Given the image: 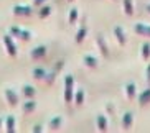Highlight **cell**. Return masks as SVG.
Wrapping results in <instances>:
<instances>
[{"instance_id": "1", "label": "cell", "mask_w": 150, "mask_h": 133, "mask_svg": "<svg viewBox=\"0 0 150 133\" xmlns=\"http://www.w3.org/2000/svg\"><path fill=\"white\" fill-rule=\"evenodd\" d=\"M74 99V76L68 74L64 77V102L71 104Z\"/></svg>"}, {"instance_id": "2", "label": "cell", "mask_w": 150, "mask_h": 133, "mask_svg": "<svg viewBox=\"0 0 150 133\" xmlns=\"http://www.w3.org/2000/svg\"><path fill=\"white\" fill-rule=\"evenodd\" d=\"M10 35H12V36H18V38H22V40H25V41L31 40V33H30V31L23 30V28H20V27H12V28H10Z\"/></svg>"}, {"instance_id": "3", "label": "cell", "mask_w": 150, "mask_h": 133, "mask_svg": "<svg viewBox=\"0 0 150 133\" xmlns=\"http://www.w3.org/2000/svg\"><path fill=\"white\" fill-rule=\"evenodd\" d=\"M96 44H97V48H99V51H101L102 56H104V58H107V56H109V48H107L106 38H104V35H102V33H99V35L96 36Z\"/></svg>"}, {"instance_id": "4", "label": "cell", "mask_w": 150, "mask_h": 133, "mask_svg": "<svg viewBox=\"0 0 150 133\" xmlns=\"http://www.w3.org/2000/svg\"><path fill=\"white\" fill-rule=\"evenodd\" d=\"M13 15H18V17H30V15H33V8L28 7V5H15Z\"/></svg>"}, {"instance_id": "5", "label": "cell", "mask_w": 150, "mask_h": 133, "mask_svg": "<svg viewBox=\"0 0 150 133\" xmlns=\"http://www.w3.org/2000/svg\"><path fill=\"white\" fill-rule=\"evenodd\" d=\"M2 41H4L5 48H7V53H8L10 56H15V54H17V46H15L13 40H12V35H5L4 38H2Z\"/></svg>"}, {"instance_id": "6", "label": "cell", "mask_w": 150, "mask_h": 133, "mask_svg": "<svg viewBox=\"0 0 150 133\" xmlns=\"http://www.w3.org/2000/svg\"><path fill=\"white\" fill-rule=\"evenodd\" d=\"M137 102L140 107H145L150 104V87L149 89H144L139 95H137Z\"/></svg>"}, {"instance_id": "7", "label": "cell", "mask_w": 150, "mask_h": 133, "mask_svg": "<svg viewBox=\"0 0 150 133\" xmlns=\"http://www.w3.org/2000/svg\"><path fill=\"white\" fill-rule=\"evenodd\" d=\"M5 99H7V102L10 104V105H18V102H20V99H18V94L15 92L13 89H5Z\"/></svg>"}, {"instance_id": "8", "label": "cell", "mask_w": 150, "mask_h": 133, "mask_svg": "<svg viewBox=\"0 0 150 133\" xmlns=\"http://www.w3.org/2000/svg\"><path fill=\"white\" fill-rule=\"evenodd\" d=\"M132 125H134V113L132 112H125L122 117V128L127 132V130L132 128Z\"/></svg>"}, {"instance_id": "9", "label": "cell", "mask_w": 150, "mask_h": 133, "mask_svg": "<svg viewBox=\"0 0 150 133\" xmlns=\"http://www.w3.org/2000/svg\"><path fill=\"white\" fill-rule=\"evenodd\" d=\"M124 90H125V95H127L129 100H134V99L137 97V85L134 84V82H129V84L124 87Z\"/></svg>"}, {"instance_id": "10", "label": "cell", "mask_w": 150, "mask_h": 133, "mask_svg": "<svg viewBox=\"0 0 150 133\" xmlns=\"http://www.w3.org/2000/svg\"><path fill=\"white\" fill-rule=\"evenodd\" d=\"M61 125H63V117L56 115V117H53V118L50 120L48 128H50V130H53V132H56V130L61 128Z\"/></svg>"}, {"instance_id": "11", "label": "cell", "mask_w": 150, "mask_h": 133, "mask_svg": "<svg viewBox=\"0 0 150 133\" xmlns=\"http://www.w3.org/2000/svg\"><path fill=\"white\" fill-rule=\"evenodd\" d=\"M83 62H84V66H88L91 67V69H94V67H97V58H94V56H91V54H84L83 56Z\"/></svg>"}, {"instance_id": "12", "label": "cell", "mask_w": 150, "mask_h": 133, "mask_svg": "<svg viewBox=\"0 0 150 133\" xmlns=\"http://www.w3.org/2000/svg\"><path fill=\"white\" fill-rule=\"evenodd\" d=\"M114 35H115V38H117V41H119L120 46H124V44L127 43V38H125V31H124L120 27H115V28H114Z\"/></svg>"}, {"instance_id": "13", "label": "cell", "mask_w": 150, "mask_h": 133, "mask_svg": "<svg viewBox=\"0 0 150 133\" xmlns=\"http://www.w3.org/2000/svg\"><path fill=\"white\" fill-rule=\"evenodd\" d=\"M96 123H97V128L101 130V132H106L107 130V117L104 113H99L96 117Z\"/></svg>"}, {"instance_id": "14", "label": "cell", "mask_w": 150, "mask_h": 133, "mask_svg": "<svg viewBox=\"0 0 150 133\" xmlns=\"http://www.w3.org/2000/svg\"><path fill=\"white\" fill-rule=\"evenodd\" d=\"M35 108H36V102L33 100V99H28L27 102H23V105H22L23 113H31Z\"/></svg>"}, {"instance_id": "15", "label": "cell", "mask_w": 150, "mask_h": 133, "mask_svg": "<svg viewBox=\"0 0 150 133\" xmlns=\"http://www.w3.org/2000/svg\"><path fill=\"white\" fill-rule=\"evenodd\" d=\"M46 54V46H36L35 49H31V58L33 59H40Z\"/></svg>"}, {"instance_id": "16", "label": "cell", "mask_w": 150, "mask_h": 133, "mask_svg": "<svg viewBox=\"0 0 150 133\" xmlns=\"http://www.w3.org/2000/svg\"><path fill=\"white\" fill-rule=\"evenodd\" d=\"M122 7L124 12L127 17H132L134 15V0H122Z\"/></svg>"}, {"instance_id": "17", "label": "cell", "mask_w": 150, "mask_h": 133, "mask_svg": "<svg viewBox=\"0 0 150 133\" xmlns=\"http://www.w3.org/2000/svg\"><path fill=\"white\" fill-rule=\"evenodd\" d=\"M5 128L8 133H13L15 132V117L13 115H8L5 117Z\"/></svg>"}, {"instance_id": "18", "label": "cell", "mask_w": 150, "mask_h": 133, "mask_svg": "<svg viewBox=\"0 0 150 133\" xmlns=\"http://www.w3.org/2000/svg\"><path fill=\"white\" fill-rule=\"evenodd\" d=\"M22 89H23V95H25L27 99H33V97H35L36 90H35V87H33V85H30V84H25Z\"/></svg>"}, {"instance_id": "19", "label": "cell", "mask_w": 150, "mask_h": 133, "mask_svg": "<svg viewBox=\"0 0 150 133\" xmlns=\"http://www.w3.org/2000/svg\"><path fill=\"white\" fill-rule=\"evenodd\" d=\"M31 76H33L35 79H46V76H48V72L45 71L43 67H35V69L31 71Z\"/></svg>"}, {"instance_id": "20", "label": "cell", "mask_w": 150, "mask_h": 133, "mask_svg": "<svg viewBox=\"0 0 150 133\" xmlns=\"http://www.w3.org/2000/svg\"><path fill=\"white\" fill-rule=\"evenodd\" d=\"M86 35H88V28H86V25H83V27L79 28V31L76 33V43L79 44L84 41V38H86Z\"/></svg>"}, {"instance_id": "21", "label": "cell", "mask_w": 150, "mask_h": 133, "mask_svg": "<svg viewBox=\"0 0 150 133\" xmlns=\"http://www.w3.org/2000/svg\"><path fill=\"white\" fill-rule=\"evenodd\" d=\"M38 15H40L41 18H46V17H50L51 15V7H48V5H41L40 7V12H38Z\"/></svg>"}, {"instance_id": "22", "label": "cell", "mask_w": 150, "mask_h": 133, "mask_svg": "<svg viewBox=\"0 0 150 133\" xmlns=\"http://www.w3.org/2000/svg\"><path fill=\"white\" fill-rule=\"evenodd\" d=\"M142 59H145V61L150 59V43L142 44Z\"/></svg>"}, {"instance_id": "23", "label": "cell", "mask_w": 150, "mask_h": 133, "mask_svg": "<svg viewBox=\"0 0 150 133\" xmlns=\"http://www.w3.org/2000/svg\"><path fill=\"white\" fill-rule=\"evenodd\" d=\"M68 22H69L71 25H74V23L78 22V8H71L69 15H68Z\"/></svg>"}, {"instance_id": "24", "label": "cell", "mask_w": 150, "mask_h": 133, "mask_svg": "<svg viewBox=\"0 0 150 133\" xmlns=\"http://www.w3.org/2000/svg\"><path fill=\"white\" fill-rule=\"evenodd\" d=\"M74 102L78 104V105H83V102H84V89H79V90L76 92Z\"/></svg>"}, {"instance_id": "25", "label": "cell", "mask_w": 150, "mask_h": 133, "mask_svg": "<svg viewBox=\"0 0 150 133\" xmlns=\"http://www.w3.org/2000/svg\"><path fill=\"white\" fill-rule=\"evenodd\" d=\"M106 110L109 112L110 115H114V113H115V107L112 105V104H106Z\"/></svg>"}, {"instance_id": "26", "label": "cell", "mask_w": 150, "mask_h": 133, "mask_svg": "<svg viewBox=\"0 0 150 133\" xmlns=\"http://www.w3.org/2000/svg\"><path fill=\"white\" fill-rule=\"evenodd\" d=\"M45 2H46V0H33V5H35V7H41Z\"/></svg>"}, {"instance_id": "27", "label": "cell", "mask_w": 150, "mask_h": 133, "mask_svg": "<svg viewBox=\"0 0 150 133\" xmlns=\"http://www.w3.org/2000/svg\"><path fill=\"white\" fill-rule=\"evenodd\" d=\"M144 36H149V38H150V25H145V31H144Z\"/></svg>"}, {"instance_id": "28", "label": "cell", "mask_w": 150, "mask_h": 133, "mask_svg": "<svg viewBox=\"0 0 150 133\" xmlns=\"http://www.w3.org/2000/svg\"><path fill=\"white\" fill-rule=\"evenodd\" d=\"M33 132H43V127H41V125H35V128H33Z\"/></svg>"}, {"instance_id": "29", "label": "cell", "mask_w": 150, "mask_h": 133, "mask_svg": "<svg viewBox=\"0 0 150 133\" xmlns=\"http://www.w3.org/2000/svg\"><path fill=\"white\" fill-rule=\"evenodd\" d=\"M63 66H64V64H63V61H59V64H56V66H54V71H59Z\"/></svg>"}, {"instance_id": "30", "label": "cell", "mask_w": 150, "mask_h": 133, "mask_svg": "<svg viewBox=\"0 0 150 133\" xmlns=\"http://www.w3.org/2000/svg\"><path fill=\"white\" fill-rule=\"evenodd\" d=\"M145 76H147V79L150 80V64L147 66V71H145Z\"/></svg>"}, {"instance_id": "31", "label": "cell", "mask_w": 150, "mask_h": 133, "mask_svg": "<svg viewBox=\"0 0 150 133\" xmlns=\"http://www.w3.org/2000/svg\"><path fill=\"white\" fill-rule=\"evenodd\" d=\"M2 123H4V118H2V117H0V128H2Z\"/></svg>"}, {"instance_id": "32", "label": "cell", "mask_w": 150, "mask_h": 133, "mask_svg": "<svg viewBox=\"0 0 150 133\" xmlns=\"http://www.w3.org/2000/svg\"><path fill=\"white\" fill-rule=\"evenodd\" d=\"M147 12H149V13H150V4L147 5Z\"/></svg>"}]
</instances>
